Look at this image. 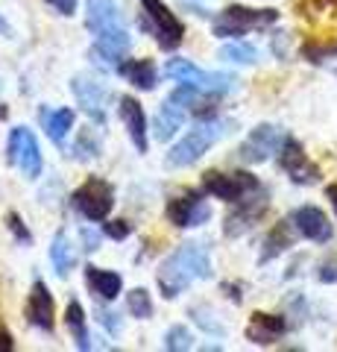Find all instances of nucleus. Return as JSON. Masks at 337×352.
<instances>
[{"mask_svg":"<svg viewBox=\"0 0 337 352\" xmlns=\"http://www.w3.org/2000/svg\"><path fill=\"white\" fill-rule=\"evenodd\" d=\"M85 27L94 36V56L106 59V68L121 71V62L129 53V30L124 24L121 12H117L115 0H89V18ZM97 59V62H100Z\"/></svg>","mask_w":337,"mask_h":352,"instance_id":"obj_1","label":"nucleus"},{"mask_svg":"<svg viewBox=\"0 0 337 352\" xmlns=\"http://www.w3.org/2000/svg\"><path fill=\"white\" fill-rule=\"evenodd\" d=\"M211 276V258L205 247L200 244H182L161 261L159 267V294L165 300H176L179 294H185L197 279H209Z\"/></svg>","mask_w":337,"mask_h":352,"instance_id":"obj_2","label":"nucleus"},{"mask_svg":"<svg viewBox=\"0 0 337 352\" xmlns=\"http://www.w3.org/2000/svg\"><path fill=\"white\" fill-rule=\"evenodd\" d=\"M226 132H232V124H226V120H205V124L194 126L188 135H182L179 144H173L170 153H167V168L179 170V168H191V164H197L205 153H209L217 141H220Z\"/></svg>","mask_w":337,"mask_h":352,"instance_id":"obj_3","label":"nucleus"},{"mask_svg":"<svg viewBox=\"0 0 337 352\" xmlns=\"http://www.w3.org/2000/svg\"><path fill=\"white\" fill-rule=\"evenodd\" d=\"M279 15L273 9H246V6H229L214 18V36L217 38H237L249 30L270 27Z\"/></svg>","mask_w":337,"mask_h":352,"instance_id":"obj_4","label":"nucleus"},{"mask_svg":"<svg viewBox=\"0 0 337 352\" xmlns=\"http://www.w3.org/2000/svg\"><path fill=\"white\" fill-rule=\"evenodd\" d=\"M165 76L179 85H194L200 91H211V94H223L232 88V76L229 74H214V71H202L188 59H170L165 65Z\"/></svg>","mask_w":337,"mask_h":352,"instance_id":"obj_5","label":"nucleus"},{"mask_svg":"<svg viewBox=\"0 0 337 352\" xmlns=\"http://www.w3.org/2000/svg\"><path fill=\"white\" fill-rule=\"evenodd\" d=\"M73 208L85 217V220H94V223H100V220L108 217L115 206V188L108 185L106 179L100 176H91L89 182H82L77 191H73Z\"/></svg>","mask_w":337,"mask_h":352,"instance_id":"obj_6","label":"nucleus"},{"mask_svg":"<svg viewBox=\"0 0 337 352\" xmlns=\"http://www.w3.org/2000/svg\"><path fill=\"white\" fill-rule=\"evenodd\" d=\"M141 9H144V18L150 30H153V38L159 41L161 50H176L182 38H185V27L182 21L167 9L165 0H141Z\"/></svg>","mask_w":337,"mask_h":352,"instance_id":"obj_7","label":"nucleus"},{"mask_svg":"<svg viewBox=\"0 0 337 352\" xmlns=\"http://www.w3.org/2000/svg\"><path fill=\"white\" fill-rule=\"evenodd\" d=\"M202 188H205V194L217 197V200L237 203V200H244L246 194L258 191L261 185H258L255 176H249V173H217V170H209L202 176Z\"/></svg>","mask_w":337,"mask_h":352,"instance_id":"obj_8","label":"nucleus"},{"mask_svg":"<svg viewBox=\"0 0 337 352\" xmlns=\"http://www.w3.org/2000/svg\"><path fill=\"white\" fill-rule=\"evenodd\" d=\"M9 159H12V164H18V170L24 173L27 179H36L41 168H45L41 147L27 126H15L9 132Z\"/></svg>","mask_w":337,"mask_h":352,"instance_id":"obj_9","label":"nucleus"},{"mask_svg":"<svg viewBox=\"0 0 337 352\" xmlns=\"http://www.w3.org/2000/svg\"><path fill=\"white\" fill-rule=\"evenodd\" d=\"M167 217L173 226L179 229H191V226H202L211 217V208L205 203V197L200 191H185L176 200H170L167 206Z\"/></svg>","mask_w":337,"mask_h":352,"instance_id":"obj_10","label":"nucleus"},{"mask_svg":"<svg viewBox=\"0 0 337 352\" xmlns=\"http://www.w3.org/2000/svg\"><path fill=\"white\" fill-rule=\"evenodd\" d=\"M279 147H281V129L273 124H261L246 135L241 150H237V156H241V162H246V164H261L273 156Z\"/></svg>","mask_w":337,"mask_h":352,"instance_id":"obj_11","label":"nucleus"},{"mask_svg":"<svg viewBox=\"0 0 337 352\" xmlns=\"http://www.w3.org/2000/svg\"><path fill=\"white\" fill-rule=\"evenodd\" d=\"M279 164H281V170H285L297 185H314V182L320 179L317 164L308 162L305 150H302V147H299V141H293V138H285V141H281Z\"/></svg>","mask_w":337,"mask_h":352,"instance_id":"obj_12","label":"nucleus"},{"mask_svg":"<svg viewBox=\"0 0 337 352\" xmlns=\"http://www.w3.org/2000/svg\"><path fill=\"white\" fill-rule=\"evenodd\" d=\"M264 208H267V194L261 188L246 194L244 200H237L235 212L226 217V235H244L249 226H255V220L264 214Z\"/></svg>","mask_w":337,"mask_h":352,"instance_id":"obj_13","label":"nucleus"},{"mask_svg":"<svg viewBox=\"0 0 337 352\" xmlns=\"http://www.w3.org/2000/svg\"><path fill=\"white\" fill-rule=\"evenodd\" d=\"M73 97L80 100V106L85 109V115L94 118L97 124H103V118H106V88L91 80V76H73Z\"/></svg>","mask_w":337,"mask_h":352,"instance_id":"obj_14","label":"nucleus"},{"mask_svg":"<svg viewBox=\"0 0 337 352\" xmlns=\"http://www.w3.org/2000/svg\"><path fill=\"white\" fill-rule=\"evenodd\" d=\"M290 223H293V229H297L302 238L317 241V244H325V241L332 238L329 217H325L320 208H314V206H302V208H297V212L290 214Z\"/></svg>","mask_w":337,"mask_h":352,"instance_id":"obj_15","label":"nucleus"},{"mask_svg":"<svg viewBox=\"0 0 337 352\" xmlns=\"http://www.w3.org/2000/svg\"><path fill=\"white\" fill-rule=\"evenodd\" d=\"M27 320L32 326L45 329V332H50L53 323H56V308H53V296H50L45 282L32 285V294L27 300Z\"/></svg>","mask_w":337,"mask_h":352,"instance_id":"obj_16","label":"nucleus"},{"mask_svg":"<svg viewBox=\"0 0 337 352\" xmlns=\"http://www.w3.org/2000/svg\"><path fill=\"white\" fill-rule=\"evenodd\" d=\"M121 120L138 153H147V118L135 97H121Z\"/></svg>","mask_w":337,"mask_h":352,"instance_id":"obj_17","label":"nucleus"},{"mask_svg":"<svg viewBox=\"0 0 337 352\" xmlns=\"http://www.w3.org/2000/svg\"><path fill=\"white\" fill-rule=\"evenodd\" d=\"M85 285H89L91 294H97L100 300L112 302V300L121 296L124 279H121V273H115V270H103V267H94V264H89V267H85Z\"/></svg>","mask_w":337,"mask_h":352,"instance_id":"obj_18","label":"nucleus"},{"mask_svg":"<svg viewBox=\"0 0 337 352\" xmlns=\"http://www.w3.org/2000/svg\"><path fill=\"white\" fill-rule=\"evenodd\" d=\"M281 335H285V317H276V314H253V320H249L246 326V338L253 340V344H273V340H279Z\"/></svg>","mask_w":337,"mask_h":352,"instance_id":"obj_19","label":"nucleus"},{"mask_svg":"<svg viewBox=\"0 0 337 352\" xmlns=\"http://www.w3.org/2000/svg\"><path fill=\"white\" fill-rule=\"evenodd\" d=\"M38 120H41V126H45L47 138L56 147H62L68 132L73 129V109H41Z\"/></svg>","mask_w":337,"mask_h":352,"instance_id":"obj_20","label":"nucleus"},{"mask_svg":"<svg viewBox=\"0 0 337 352\" xmlns=\"http://www.w3.org/2000/svg\"><path fill=\"white\" fill-rule=\"evenodd\" d=\"M182 124H185V106L176 103L173 97H167L165 106H161L156 115V129H153L156 141H170L182 129Z\"/></svg>","mask_w":337,"mask_h":352,"instance_id":"obj_21","label":"nucleus"},{"mask_svg":"<svg viewBox=\"0 0 337 352\" xmlns=\"http://www.w3.org/2000/svg\"><path fill=\"white\" fill-rule=\"evenodd\" d=\"M121 74L135 88H141V91H153V88H156V65L150 62V59H132V62H126V65H121Z\"/></svg>","mask_w":337,"mask_h":352,"instance_id":"obj_22","label":"nucleus"},{"mask_svg":"<svg viewBox=\"0 0 337 352\" xmlns=\"http://www.w3.org/2000/svg\"><path fill=\"white\" fill-rule=\"evenodd\" d=\"M65 323H68L73 340H77V349H91V340H89V323H85V311L80 302H71L68 311H65Z\"/></svg>","mask_w":337,"mask_h":352,"instance_id":"obj_23","label":"nucleus"},{"mask_svg":"<svg viewBox=\"0 0 337 352\" xmlns=\"http://www.w3.org/2000/svg\"><path fill=\"white\" fill-rule=\"evenodd\" d=\"M50 261H53V267H56L59 276H68L71 267L77 264V256H73V247H71V241L65 238L62 232L53 238V244H50Z\"/></svg>","mask_w":337,"mask_h":352,"instance_id":"obj_24","label":"nucleus"},{"mask_svg":"<svg viewBox=\"0 0 337 352\" xmlns=\"http://www.w3.org/2000/svg\"><path fill=\"white\" fill-rule=\"evenodd\" d=\"M264 256H261V261H270L273 256H279V252H285L290 247V235H288V226H276L273 232H270L267 244H264Z\"/></svg>","mask_w":337,"mask_h":352,"instance_id":"obj_25","label":"nucleus"},{"mask_svg":"<svg viewBox=\"0 0 337 352\" xmlns=\"http://www.w3.org/2000/svg\"><path fill=\"white\" fill-rule=\"evenodd\" d=\"M191 346H194L191 329H185V326H170V329H167V335H165V349L182 352V349H191Z\"/></svg>","mask_w":337,"mask_h":352,"instance_id":"obj_26","label":"nucleus"},{"mask_svg":"<svg viewBox=\"0 0 337 352\" xmlns=\"http://www.w3.org/2000/svg\"><path fill=\"white\" fill-rule=\"evenodd\" d=\"M255 47H249V44H226L220 50V59L226 62H237V65H253L255 62Z\"/></svg>","mask_w":337,"mask_h":352,"instance_id":"obj_27","label":"nucleus"},{"mask_svg":"<svg viewBox=\"0 0 337 352\" xmlns=\"http://www.w3.org/2000/svg\"><path fill=\"white\" fill-rule=\"evenodd\" d=\"M129 311H132L138 320L153 317V300H150V294L144 288H135L132 294H129Z\"/></svg>","mask_w":337,"mask_h":352,"instance_id":"obj_28","label":"nucleus"},{"mask_svg":"<svg viewBox=\"0 0 337 352\" xmlns=\"http://www.w3.org/2000/svg\"><path fill=\"white\" fill-rule=\"evenodd\" d=\"M6 223H9V229H12V235L21 238V244H30V241H32V235L27 232V226H24V220H21L15 212L6 217Z\"/></svg>","mask_w":337,"mask_h":352,"instance_id":"obj_29","label":"nucleus"},{"mask_svg":"<svg viewBox=\"0 0 337 352\" xmlns=\"http://www.w3.org/2000/svg\"><path fill=\"white\" fill-rule=\"evenodd\" d=\"M103 232H106L108 238L121 241V238L129 235V223H126V220H112V223H106V226H103Z\"/></svg>","mask_w":337,"mask_h":352,"instance_id":"obj_30","label":"nucleus"},{"mask_svg":"<svg viewBox=\"0 0 337 352\" xmlns=\"http://www.w3.org/2000/svg\"><path fill=\"white\" fill-rule=\"evenodd\" d=\"M47 6H53L59 15H65V18H71L73 12H77V0H45Z\"/></svg>","mask_w":337,"mask_h":352,"instance_id":"obj_31","label":"nucleus"},{"mask_svg":"<svg viewBox=\"0 0 337 352\" xmlns=\"http://www.w3.org/2000/svg\"><path fill=\"white\" fill-rule=\"evenodd\" d=\"M15 344H12V335L6 332V329H0V352H12Z\"/></svg>","mask_w":337,"mask_h":352,"instance_id":"obj_32","label":"nucleus"},{"mask_svg":"<svg viewBox=\"0 0 337 352\" xmlns=\"http://www.w3.org/2000/svg\"><path fill=\"white\" fill-rule=\"evenodd\" d=\"M100 323H103L106 329H112V332H117V329H121V323L115 320V314H106V311H100Z\"/></svg>","mask_w":337,"mask_h":352,"instance_id":"obj_33","label":"nucleus"},{"mask_svg":"<svg viewBox=\"0 0 337 352\" xmlns=\"http://www.w3.org/2000/svg\"><path fill=\"white\" fill-rule=\"evenodd\" d=\"M82 241H85V250H89V252L97 250V235H91L89 229H82Z\"/></svg>","mask_w":337,"mask_h":352,"instance_id":"obj_34","label":"nucleus"},{"mask_svg":"<svg viewBox=\"0 0 337 352\" xmlns=\"http://www.w3.org/2000/svg\"><path fill=\"white\" fill-rule=\"evenodd\" d=\"M325 194H329V200H332L334 212H337V185H329V188H325Z\"/></svg>","mask_w":337,"mask_h":352,"instance_id":"obj_35","label":"nucleus"},{"mask_svg":"<svg viewBox=\"0 0 337 352\" xmlns=\"http://www.w3.org/2000/svg\"><path fill=\"white\" fill-rule=\"evenodd\" d=\"M0 36H6V38H9V36H12V27H9V24H6V21H3V18H0Z\"/></svg>","mask_w":337,"mask_h":352,"instance_id":"obj_36","label":"nucleus"}]
</instances>
